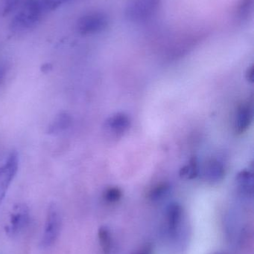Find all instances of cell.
<instances>
[{
	"instance_id": "6da1fadb",
	"label": "cell",
	"mask_w": 254,
	"mask_h": 254,
	"mask_svg": "<svg viewBox=\"0 0 254 254\" xmlns=\"http://www.w3.org/2000/svg\"><path fill=\"white\" fill-rule=\"evenodd\" d=\"M44 0H24L20 10L11 22V28L22 31L32 28L45 13L49 12Z\"/></svg>"
},
{
	"instance_id": "7a4b0ae2",
	"label": "cell",
	"mask_w": 254,
	"mask_h": 254,
	"mask_svg": "<svg viewBox=\"0 0 254 254\" xmlns=\"http://www.w3.org/2000/svg\"><path fill=\"white\" fill-rule=\"evenodd\" d=\"M62 218L58 206L52 204L48 207L45 221L44 230L42 236L41 245L44 249L52 247L61 234Z\"/></svg>"
},
{
	"instance_id": "3957f363",
	"label": "cell",
	"mask_w": 254,
	"mask_h": 254,
	"mask_svg": "<svg viewBox=\"0 0 254 254\" xmlns=\"http://www.w3.org/2000/svg\"><path fill=\"white\" fill-rule=\"evenodd\" d=\"M160 0H130L125 9V16L131 22L147 20L158 12Z\"/></svg>"
},
{
	"instance_id": "277c9868",
	"label": "cell",
	"mask_w": 254,
	"mask_h": 254,
	"mask_svg": "<svg viewBox=\"0 0 254 254\" xmlns=\"http://www.w3.org/2000/svg\"><path fill=\"white\" fill-rule=\"evenodd\" d=\"M19 158L16 151H12L0 165V204L19 170Z\"/></svg>"
},
{
	"instance_id": "5b68a950",
	"label": "cell",
	"mask_w": 254,
	"mask_h": 254,
	"mask_svg": "<svg viewBox=\"0 0 254 254\" xmlns=\"http://www.w3.org/2000/svg\"><path fill=\"white\" fill-rule=\"evenodd\" d=\"M109 19L102 12H92L84 15L78 21L77 29L83 35H92L107 28Z\"/></svg>"
},
{
	"instance_id": "8992f818",
	"label": "cell",
	"mask_w": 254,
	"mask_h": 254,
	"mask_svg": "<svg viewBox=\"0 0 254 254\" xmlns=\"http://www.w3.org/2000/svg\"><path fill=\"white\" fill-rule=\"evenodd\" d=\"M30 222V210L25 204H17L12 209L6 233L10 237H16L28 226Z\"/></svg>"
},
{
	"instance_id": "52a82bcc",
	"label": "cell",
	"mask_w": 254,
	"mask_h": 254,
	"mask_svg": "<svg viewBox=\"0 0 254 254\" xmlns=\"http://www.w3.org/2000/svg\"><path fill=\"white\" fill-rule=\"evenodd\" d=\"M225 169L219 160L212 158L206 162L203 169L204 179L212 183H217L225 177Z\"/></svg>"
},
{
	"instance_id": "ba28073f",
	"label": "cell",
	"mask_w": 254,
	"mask_h": 254,
	"mask_svg": "<svg viewBox=\"0 0 254 254\" xmlns=\"http://www.w3.org/2000/svg\"><path fill=\"white\" fill-rule=\"evenodd\" d=\"M73 118L70 113L62 112L57 115L46 128V133L49 135H58L67 131L71 127Z\"/></svg>"
},
{
	"instance_id": "9c48e42d",
	"label": "cell",
	"mask_w": 254,
	"mask_h": 254,
	"mask_svg": "<svg viewBox=\"0 0 254 254\" xmlns=\"http://www.w3.org/2000/svg\"><path fill=\"white\" fill-rule=\"evenodd\" d=\"M253 110L249 104H242L239 107L236 116L235 128L238 134L244 133L252 125Z\"/></svg>"
},
{
	"instance_id": "30bf717a",
	"label": "cell",
	"mask_w": 254,
	"mask_h": 254,
	"mask_svg": "<svg viewBox=\"0 0 254 254\" xmlns=\"http://www.w3.org/2000/svg\"><path fill=\"white\" fill-rule=\"evenodd\" d=\"M129 117L124 113H116L110 116L105 122V127L109 131L115 134H122L129 128Z\"/></svg>"
},
{
	"instance_id": "8fae6325",
	"label": "cell",
	"mask_w": 254,
	"mask_h": 254,
	"mask_svg": "<svg viewBox=\"0 0 254 254\" xmlns=\"http://www.w3.org/2000/svg\"><path fill=\"white\" fill-rule=\"evenodd\" d=\"M183 210L177 203H173L167 209V226L171 235H174L181 222Z\"/></svg>"
},
{
	"instance_id": "7c38bea8",
	"label": "cell",
	"mask_w": 254,
	"mask_h": 254,
	"mask_svg": "<svg viewBox=\"0 0 254 254\" xmlns=\"http://www.w3.org/2000/svg\"><path fill=\"white\" fill-rule=\"evenodd\" d=\"M200 171L201 169L198 159L196 158H192L187 164L180 168L179 175L182 179L192 180L199 176Z\"/></svg>"
},
{
	"instance_id": "4fadbf2b",
	"label": "cell",
	"mask_w": 254,
	"mask_h": 254,
	"mask_svg": "<svg viewBox=\"0 0 254 254\" xmlns=\"http://www.w3.org/2000/svg\"><path fill=\"white\" fill-rule=\"evenodd\" d=\"M237 181L244 193L252 194L253 192V173L249 170H243L237 174Z\"/></svg>"
},
{
	"instance_id": "5bb4252c",
	"label": "cell",
	"mask_w": 254,
	"mask_h": 254,
	"mask_svg": "<svg viewBox=\"0 0 254 254\" xmlns=\"http://www.w3.org/2000/svg\"><path fill=\"white\" fill-rule=\"evenodd\" d=\"M98 242L104 254H110L113 248V241L110 230L106 226L99 228L98 232Z\"/></svg>"
},
{
	"instance_id": "9a60e30c",
	"label": "cell",
	"mask_w": 254,
	"mask_h": 254,
	"mask_svg": "<svg viewBox=\"0 0 254 254\" xmlns=\"http://www.w3.org/2000/svg\"><path fill=\"white\" fill-rule=\"evenodd\" d=\"M169 189L170 187L168 184H159V185H157L156 187H155V188L152 190L149 197H150L152 201H158V200L164 198V195L168 193Z\"/></svg>"
},
{
	"instance_id": "2e32d148",
	"label": "cell",
	"mask_w": 254,
	"mask_h": 254,
	"mask_svg": "<svg viewBox=\"0 0 254 254\" xmlns=\"http://www.w3.org/2000/svg\"><path fill=\"white\" fill-rule=\"evenodd\" d=\"M254 0H242L238 7L237 14L240 19H246L253 9Z\"/></svg>"
},
{
	"instance_id": "e0dca14e",
	"label": "cell",
	"mask_w": 254,
	"mask_h": 254,
	"mask_svg": "<svg viewBox=\"0 0 254 254\" xmlns=\"http://www.w3.org/2000/svg\"><path fill=\"white\" fill-rule=\"evenodd\" d=\"M122 191L118 188H108L103 194L104 200L109 203L117 202L122 198Z\"/></svg>"
},
{
	"instance_id": "ac0fdd59",
	"label": "cell",
	"mask_w": 254,
	"mask_h": 254,
	"mask_svg": "<svg viewBox=\"0 0 254 254\" xmlns=\"http://www.w3.org/2000/svg\"><path fill=\"white\" fill-rule=\"evenodd\" d=\"M24 0H6L4 3L3 12L4 14H8L13 10H16L22 6Z\"/></svg>"
},
{
	"instance_id": "d6986e66",
	"label": "cell",
	"mask_w": 254,
	"mask_h": 254,
	"mask_svg": "<svg viewBox=\"0 0 254 254\" xmlns=\"http://www.w3.org/2000/svg\"><path fill=\"white\" fill-rule=\"evenodd\" d=\"M7 74V66L4 64H0V86L2 83Z\"/></svg>"
},
{
	"instance_id": "ffe728a7",
	"label": "cell",
	"mask_w": 254,
	"mask_h": 254,
	"mask_svg": "<svg viewBox=\"0 0 254 254\" xmlns=\"http://www.w3.org/2000/svg\"><path fill=\"white\" fill-rule=\"evenodd\" d=\"M254 76V65H252V66L248 68L247 72H246V79H247L248 81L250 82V83H253Z\"/></svg>"
},
{
	"instance_id": "44dd1931",
	"label": "cell",
	"mask_w": 254,
	"mask_h": 254,
	"mask_svg": "<svg viewBox=\"0 0 254 254\" xmlns=\"http://www.w3.org/2000/svg\"><path fill=\"white\" fill-rule=\"evenodd\" d=\"M60 2L61 3V4H64V3L67 2V1H70V0H59Z\"/></svg>"
},
{
	"instance_id": "7402d4cb",
	"label": "cell",
	"mask_w": 254,
	"mask_h": 254,
	"mask_svg": "<svg viewBox=\"0 0 254 254\" xmlns=\"http://www.w3.org/2000/svg\"><path fill=\"white\" fill-rule=\"evenodd\" d=\"M137 254H148L147 252H140V253H139Z\"/></svg>"
},
{
	"instance_id": "603a6c76",
	"label": "cell",
	"mask_w": 254,
	"mask_h": 254,
	"mask_svg": "<svg viewBox=\"0 0 254 254\" xmlns=\"http://www.w3.org/2000/svg\"><path fill=\"white\" fill-rule=\"evenodd\" d=\"M225 254L220 253V252H218V253H215V254Z\"/></svg>"
}]
</instances>
